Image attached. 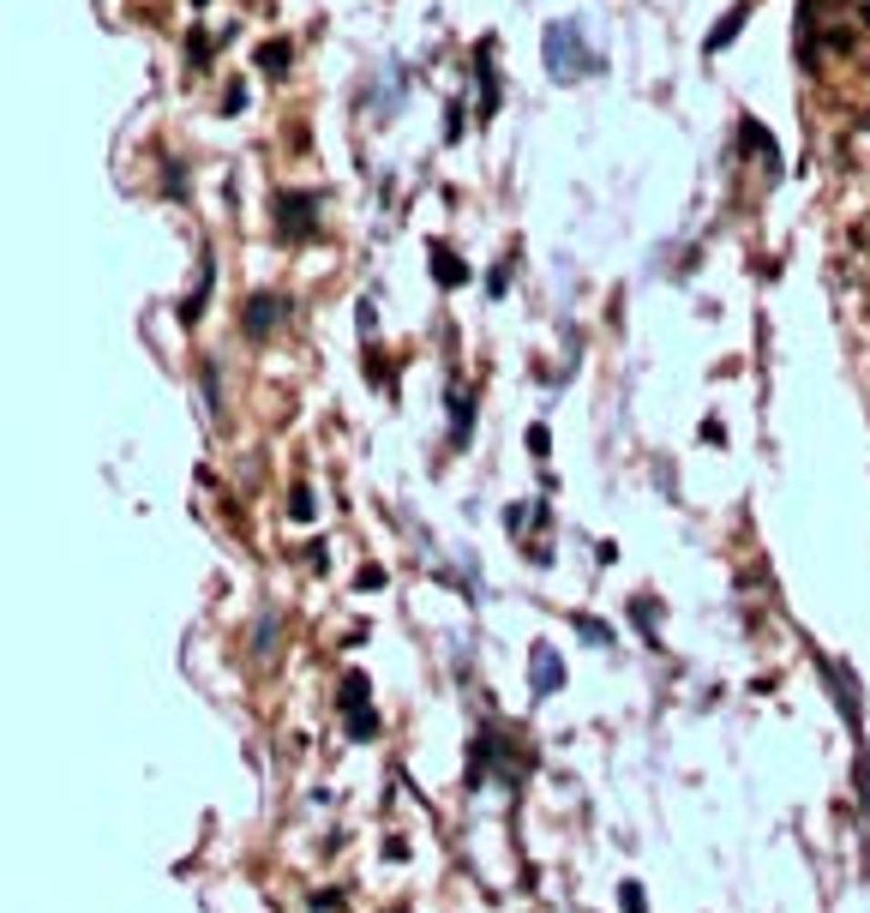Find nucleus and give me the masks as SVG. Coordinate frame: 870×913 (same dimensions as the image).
<instances>
[{"label":"nucleus","instance_id":"13","mask_svg":"<svg viewBox=\"0 0 870 913\" xmlns=\"http://www.w3.org/2000/svg\"><path fill=\"white\" fill-rule=\"evenodd\" d=\"M288 511H295V517H313V493H306V487H295V505H288Z\"/></svg>","mask_w":870,"mask_h":913},{"label":"nucleus","instance_id":"4","mask_svg":"<svg viewBox=\"0 0 870 913\" xmlns=\"http://www.w3.org/2000/svg\"><path fill=\"white\" fill-rule=\"evenodd\" d=\"M343 715H348V740H372V733H378V715H372V703H367V680H360V673L343 680Z\"/></svg>","mask_w":870,"mask_h":913},{"label":"nucleus","instance_id":"6","mask_svg":"<svg viewBox=\"0 0 870 913\" xmlns=\"http://www.w3.org/2000/svg\"><path fill=\"white\" fill-rule=\"evenodd\" d=\"M276 319H283V301H276V295H253V301H246V337L276 331Z\"/></svg>","mask_w":870,"mask_h":913},{"label":"nucleus","instance_id":"7","mask_svg":"<svg viewBox=\"0 0 870 913\" xmlns=\"http://www.w3.org/2000/svg\"><path fill=\"white\" fill-rule=\"evenodd\" d=\"M451 433H457V439L474 433V403H469V397H457V391H451Z\"/></svg>","mask_w":870,"mask_h":913},{"label":"nucleus","instance_id":"10","mask_svg":"<svg viewBox=\"0 0 870 913\" xmlns=\"http://www.w3.org/2000/svg\"><path fill=\"white\" fill-rule=\"evenodd\" d=\"M432 259H439V283H444V289H451V283H462V265L451 259L444 247H432Z\"/></svg>","mask_w":870,"mask_h":913},{"label":"nucleus","instance_id":"1","mask_svg":"<svg viewBox=\"0 0 870 913\" xmlns=\"http://www.w3.org/2000/svg\"><path fill=\"white\" fill-rule=\"evenodd\" d=\"M546 67H553V78H583V73H595V55L583 48V25H576V18H564V25L546 30Z\"/></svg>","mask_w":870,"mask_h":913},{"label":"nucleus","instance_id":"9","mask_svg":"<svg viewBox=\"0 0 870 913\" xmlns=\"http://www.w3.org/2000/svg\"><path fill=\"white\" fill-rule=\"evenodd\" d=\"M258 67H264V73H283L288 67V43H264L258 48Z\"/></svg>","mask_w":870,"mask_h":913},{"label":"nucleus","instance_id":"12","mask_svg":"<svg viewBox=\"0 0 870 913\" xmlns=\"http://www.w3.org/2000/svg\"><path fill=\"white\" fill-rule=\"evenodd\" d=\"M618 908L625 913H648L642 908V884H618Z\"/></svg>","mask_w":870,"mask_h":913},{"label":"nucleus","instance_id":"8","mask_svg":"<svg viewBox=\"0 0 870 913\" xmlns=\"http://www.w3.org/2000/svg\"><path fill=\"white\" fill-rule=\"evenodd\" d=\"M853 775H858V805H865V817H870V752L858 745V763H853Z\"/></svg>","mask_w":870,"mask_h":913},{"label":"nucleus","instance_id":"11","mask_svg":"<svg viewBox=\"0 0 870 913\" xmlns=\"http://www.w3.org/2000/svg\"><path fill=\"white\" fill-rule=\"evenodd\" d=\"M576 631H583L588 643H600V649H613V631H606L600 619H576Z\"/></svg>","mask_w":870,"mask_h":913},{"label":"nucleus","instance_id":"3","mask_svg":"<svg viewBox=\"0 0 870 913\" xmlns=\"http://www.w3.org/2000/svg\"><path fill=\"white\" fill-rule=\"evenodd\" d=\"M313 211H318L313 192H276V234H283V241H313L318 234Z\"/></svg>","mask_w":870,"mask_h":913},{"label":"nucleus","instance_id":"2","mask_svg":"<svg viewBox=\"0 0 870 913\" xmlns=\"http://www.w3.org/2000/svg\"><path fill=\"white\" fill-rule=\"evenodd\" d=\"M816 667H823V680H828V691H834V703H841V715L853 721V733L865 740V691H858V673L841 667V661H828V655Z\"/></svg>","mask_w":870,"mask_h":913},{"label":"nucleus","instance_id":"5","mask_svg":"<svg viewBox=\"0 0 870 913\" xmlns=\"http://www.w3.org/2000/svg\"><path fill=\"white\" fill-rule=\"evenodd\" d=\"M528 680H534V697H553L558 685H564V661H558V649L534 643V655H528Z\"/></svg>","mask_w":870,"mask_h":913}]
</instances>
